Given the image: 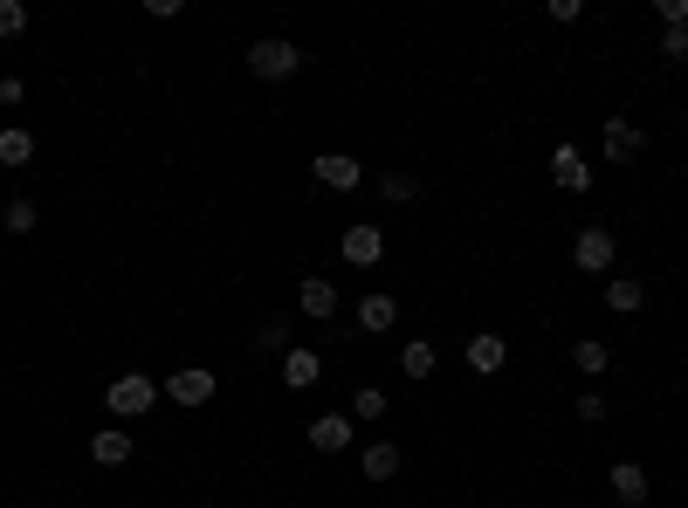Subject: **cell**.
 <instances>
[{
    "label": "cell",
    "instance_id": "30",
    "mask_svg": "<svg viewBox=\"0 0 688 508\" xmlns=\"http://www.w3.org/2000/svg\"><path fill=\"white\" fill-rule=\"evenodd\" d=\"M21 97H28V83H21V76H0V103H8V110H14Z\"/></svg>",
    "mask_w": 688,
    "mask_h": 508
},
{
    "label": "cell",
    "instance_id": "5",
    "mask_svg": "<svg viewBox=\"0 0 688 508\" xmlns=\"http://www.w3.org/2000/svg\"><path fill=\"white\" fill-rule=\"evenodd\" d=\"M599 151H606L613 165H627V159H640V151H648V131L627 124V117H606V131H599Z\"/></svg>",
    "mask_w": 688,
    "mask_h": 508
},
{
    "label": "cell",
    "instance_id": "2",
    "mask_svg": "<svg viewBox=\"0 0 688 508\" xmlns=\"http://www.w3.org/2000/svg\"><path fill=\"white\" fill-rule=\"evenodd\" d=\"M159 399H165V392H159V379H145V371H124V379L103 392V406H111L118 419H145Z\"/></svg>",
    "mask_w": 688,
    "mask_h": 508
},
{
    "label": "cell",
    "instance_id": "10",
    "mask_svg": "<svg viewBox=\"0 0 688 508\" xmlns=\"http://www.w3.org/2000/svg\"><path fill=\"white\" fill-rule=\"evenodd\" d=\"M509 364V344H503V330H476V337H468V371H503Z\"/></svg>",
    "mask_w": 688,
    "mask_h": 508
},
{
    "label": "cell",
    "instance_id": "21",
    "mask_svg": "<svg viewBox=\"0 0 688 508\" xmlns=\"http://www.w3.org/2000/svg\"><path fill=\"white\" fill-rule=\"evenodd\" d=\"M379 193H385L393 207H414V200H420V179H414V172H385V179H379Z\"/></svg>",
    "mask_w": 688,
    "mask_h": 508
},
{
    "label": "cell",
    "instance_id": "16",
    "mask_svg": "<svg viewBox=\"0 0 688 508\" xmlns=\"http://www.w3.org/2000/svg\"><path fill=\"white\" fill-rule=\"evenodd\" d=\"M613 495L627 508H640L648 501V468H640V460H613Z\"/></svg>",
    "mask_w": 688,
    "mask_h": 508
},
{
    "label": "cell",
    "instance_id": "22",
    "mask_svg": "<svg viewBox=\"0 0 688 508\" xmlns=\"http://www.w3.org/2000/svg\"><path fill=\"white\" fill-rule=\"evenodd\" d=\"M255 350H269V358H283V350H290V317H269L262 330H255Z\"/></svg>",
    "mask_w": 688,
    "mask_h": 508
},
{
    "label": "cell",
    "instance_id": "19",
    "mask_svg": "<svg viewBox=\"0 0 688 508\" xmlns=\"http://www.w3.org/2000/svg\"><path fill=\"white\" fill-rule=\"evenodd\" d=\"M28 159H35V131L8 124V131H0V165H28Z\"/></svg>",
    "mask_w": 688,
    "mask_h": 508
},
{
    "label": "cell",
    "instance_id": "26",
    "mask_svg": "<svg viewBox=\"0 0 688 508\" xmlns=\"http://www.w3.org/2000/svg\"><path fill=\"white\" fill-rule=\"evenodd\" d=\"M352 412H358V419H385V392H379V385H358Z\"/></svg>",
    "mask_w": 688,
    "mask_h": 508
},
{
    "label": "cell",
    "instance_id": "14",
    "mask_svg": "<svg viewBox=\"0 0 688 508\" xmlns=\"http://www.w3.org/2000/svg\"><path fill=\"white\" fill-rule=\"evenodd\" d=\"M640 302H648V282L640 275H606V309L613 317H634Z\"/></svg>",
    "mask_w": 688,
    "mask_h": 508
},
{
    "label": "cell",
    "instance_id": "6",
    "mask_svg": "<svg viewBox=\"0 0 688 508\" xmlns=\"http://www.w3.org/2000/svg\"><path fill=\"white\" fill-rule=\"evenodd\" d=\"M310 172H317V186H331V193H352V186L365 179V165L352 159V151H317Z\"/></svg>",
    "mask_w": 688,
    "mask_h": 508
},
{
    "label": "cell",
    "instance_id": "12",
    "mask_svg": "<svg viewBox=\"0 0 688 508\" xmlns=\"http://www.w3.org/2000/svg\"><path fill=\"white\" fill-rule=\"evenodd\" d=\"M310 447H317V454H344V447H352V419H344V412L310 419Z\"/></svg>",
    "mask_w": 688,
    "mask_h": 508
},
{
    "label": "cell",
    "instance_id": "15",
    "mask_svg": "<svg viewBox=\"0 0 688 508\" xmlns=\"http://www.w3.org/2000/svg\"><path fill=\"white\" fill-rule=\"evenodd\" d=\"M358 468H365V481H393L400 474V439H372V447L358 454Z\"/></svg>",
    "mask_w": 688,
    "mask_h": 508
},
{
    "label": "cell",
    "instance_id": "7",
    "mask_svg": "<svg viewBox=\"0 0 688 508\" xmlns=\"http://www.w3.org/2000/svg\"><path fill=\"white\" fill-rule=\"evenodd\" d=\"M296 309H304L310 323H331L337 317V282L331 275H304L296 282Z\"/></svg>",
    "mask_w": 688,
    "mask_h": 508
},
{
    "label": "cell",
    "instance_id": "9",
    "mask_svg": "<svg viewBox=\"0 0 688 508\" xmlns=\"http://www.w3.org/2000/svg\"><path fill=\"white\" fill-rule=\"evenodd\" d=\"M317 379H324V358H317L310 344H290V350H283V385H290V392H310Z\"/></svg>",
    "mask_w": 688,
    "mask_h": 508
},
{
    "label": "cell",
    "instance_id": "27",
    "mask_svg": "<svg viewBox=\"0 0 688 508\" xmlns=\"http://www.w3.org/2000/svg\"><path fill=\"white\" fill-rule=\"evenodd\" d=\"M606 412H613V406H606V392H578V419H586V426H599Z\"/></svg>",
    "mask_w": 688,
    "mask_h": 508
},
{
    "label": "cell",
    "instance_id": "8",
    "mask_svg": "<svg viewBox=\"0 0 688 508\" xmlns=\"http://www.w3.org/2000/svg\"><path fill=\"white\" fill-rule=\"evenodd\" d=\"M379 255H385V234L372 220H352V227H344V261H352V269H379Z\"/></svg>",
    "mask_w": 688,
    "mask_h": 508
},
{
    "label": "cell",
    "instance_id": "13",
    "mask_svg": "<svg viewBox=\"0 0 688 508\" xmlns=\"http://www.w3.org/2000/svg\"><path fill=\"white\" fill-rule=\"evenodd\" d=\"M132 447H138V439L124 433V426H103V433L90 439V460H97V468H124V460H132Z\"/></svg>",
    "mask_w": 688,
    "mask_h": 508
},
{
    "label": "cell",
    "instance_id": "17",
    "mask_svg": "<svg viewBox=\"0 0 688 508\" xmlns=\"http://www.w3.org/2000/svg\"><path fill=\"white\" fill-rule=\"evenodd\" d=\"M434 364H441V350L427 344V337H414V344L400 350V371H406V379H414V385H420V379H434Z\"/></svg>",
    "mask_w": 688,
    "mask_h": 508
},
{
    "label": "cell",
    "instance_id": "1",
    "mask_svg": "<svg viewBox=\"0 0 688 508\" xmlns=\"http://www.w3.org/2000/svg\"><path fill=\"white\" fill-rule=\"evenodd\" d=\"M248 70L262 83H290L296 70H304V49L283 41V35H262V41H248Z\"/></svg>",
    "mask_w": 688,
    "mask_h": 508
},
{
    "label": "cell",
    "instance_id": "11",
    "mask_svg": "<svg viewBox=\"0 0 688 508\" xmlns=\"http://www.w3.org/2000/svg\"><path fill=\"white\" fill-rule=\"evenodd\" d=\"M551 179L565 186V193H592V165L578 159L572 145H557V151H551Z\"/></svg>",
    "mask_w": 688,
    "mask_h": 508
},
{
    "label": "cell",
    "instance_id": "3",
    "mask_svg": "<svg viewBox=\"0 0 688 508\" xmlns=\"http://www.w3.org/2000/svg\"><path fill=\"white\" fill-rule=\"evenodd\" d=\"M159 392H165L172 406H207L213 392H221V379H213L207 364H180V371H172V379H159Z\"/></svg>",
    "mask_w": 688,
    "mask_h": 508
},
{
    "label": "cell",
    "instance_id": "29",
    "mask_svg": "<svg viewBox=\"0 0 688 508\" xmlns=\"http://www.w3.org/2000/svg\"><path fill=\"white\" fill-rule=\"evenodd\" d=\"M145 14H152V21H172V14H186V0H145Z\"/></svg>",
    "mask_w": 688,
    "mask_h": 508
},
{
    "label": "cell",
    "instance_id": "25",
    "mask_svg": "<svg viewBox=\"0 0 688 508\" xmlns=\"http://www.w3.org/2000/svg\"><path fill=\"white\" fill-rule=\"evenodd\" d=\"M654 55H661V62H688V28H661Z\"/></svg>",
    "mask_w": 688,
    "mask_h": 508
},
{
    "label": "cell",
    "instance_id": "4",
    "mask_svg": "<svg viewBox=\"0 0 688 508\" xmlns=\"http://www.w3.org/2000/svg\"><path fill=\"white\" fill-rule=\"evenodd\" d=\"M572 261H578L586 275H613V269H619V248H613L606 227H586V234L572 240Z\"/></svg>",
    "mask_w": 688,
    "mask_h": 508
},
{
    "label": "cell",
    "instance_id": "24",
    "mask_svg": "<svg viewBox=\"0 0 688 508\" xmlns=\"http://www.w3.org/2000/svg\"><path fill=\"white\" fill-rule=\"evenodd\" d=\"M0 227H8V234H35V227H41V213H35V200H14L8 213H0Z\"/></svg>",
    "mask_w": 688,
    "mask_h": 508
},
{
    "label": "cell",
    "instance_id": "18",
    "mask_svg": "<svg viewBox=\"0 0 688 508\" xmlns=\"http://www.w3.org/2000/svg\"><path fill=\"white\" fill-rule=\"evenodd\" d=\"M393 323H400V302H393V296L372 289V296L358 302V330H393Z\"/></svg>",
    "mask_w": 688,
    "mask_h": 508
},
{
    "label": "cell",
    "instance_id": "23",
    "mask_svg": "<svg viewBox=\"0 0 688 508\" xmlns=\"http://www.w3.org/2000/svg\"><path fill=\"white\" fill-rule=\"evenodd\" d=\"M28 35V0H0V41Z\"/></svg>",
    "mask_w": 688,
    "mask_h": 508
},
{
    "label": "cell",
    "instance_id": "28",
    "mask_svg": "<svg viewBox=\"0 0 688 508\" xmlns=\"http://www.w3.org/2000/svg\"><path fill=\"white\" fill-rule=\"evenodd\" d=\"M544 14L557 21V28H565V21H578V14H586V0H544Z\"/></svg>",
    "mask_w": 688,
    "mask_h": 508
},
{
    "label": "cell",
    "instance_id": "20",
    "mask_svg": "<svg viewBox=\"0 0 688 508\" xmlns=\"http://www.w3.org/2000/svg\"><path fill=\"white\" fill-rule=\"evenodd\" d=\"M572 364H578V371H586V379H599V371H606V364H613V350H606V344H599V337H578V344H572Z\"/></svg>",
    "mask_w": 688,
    "mask_h": 508
}]
</instances>
